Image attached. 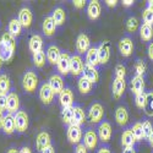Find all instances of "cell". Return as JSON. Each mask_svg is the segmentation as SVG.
I'll return each mask as SVG.
<instances>
[{"label": "cell", "instance_id": "obj_5", "mask_svg": "<svg viewBox=\"0 0 153 153\" xmlns=\"http://www.w3.org/2000/svg\"><path fill=\"white\" fill-rule=\"evenodd\" d=\"M68 140L74 143V145H79L82 140V129L81 126L71 124L68 127Z\"/></svg>", "mask_w": 153, "mask_h": 153}, {"label": "cell", "instance_id": "obj_19", "mask_svg": "<svg viewBox=\"0 0 153 153\" xmlns=\"http://www.w3.org/2000/svg\"><path fill=\"white\" fill-rule=\"evenodd\" d=\"M100 12H102V7H100V4L99 1H97V0H92V1H90V4H88L87 6V16L90 20H97L99 16H100Z\"/></svg>", "mask_w": 153, "mask_h": 153}, {"label": "cell", "instance_id": "obj_61", "mask_svg": "<svg viewBox=\"0 0 153 153\" xmlns=\"http://www.w3.org/2000/svg\"><path fill=\"white\" fill-rule=\"evenodd\" d=\"M1 64H3V61H1V60H0V69H1Z\"/></svg>", "mask_w": 153, "mask_h": 153}, {"label": "cell", "instance_id": "obj_43", "mask_svg": "<svg viewBox=\"0 0 153 153\" xmlns=\"http://www.w3.org/2000/svg\"><path fill=\"white\" fill-rule=\"evenodd\" d=\"M138 28V20L136 17H130L126 22V30L129 32H135Z\"/></svg>", "mask_w": 153, "mask_h": 153}, {"label": "cell", "instance_id": "obj_17", "mask_svg": "<svg viewBox=\"0 0 153 153\" xmlns=\"http://www.w3.org/2000/svg\"><path fill=\"white\" fill-rule=\"evenodd\" d=\"M50 135L48 134V132H45V131H42V132H39L38 134V136H37V138H36V147H37V149L39 151V152H42L43 149H45L47 147H49L50 145Z\"/></svg>", "mask_w": 153, "mask_h": 153}, {"label": "cell", "instance_id": "obj_32", "mask_svg": "<svg viewBox=\"0 0 153 153\" xmlns=\"http://www.w3.org/2000/svg\"><path fill=\"white\" fill-rule=\"evenodd\" d=\"M21 32H22V25L17 19H12L9 22V33L16 38L21 34Z\"/></svg>", "mask_w": 153, "mask_h": 153}, {"label": "cell", "instance_id": "obj_30", "mask_svg": "<svg viewBox=\"0 0 153 153\" xmlns=\"http://www.w3.org/2000/svg\"><path fill=\"white\" fill-rule=\"evenodd\" d=\"M140 37L143 42H149L152 41L153 38V27L149 26V25H146V23H142L140 26Z\"/></svg>", "mask_w": 153, "mask_h": 153}, {"label": "cell", "instance_id": "obj_1", "mask_svg": "<svg viewBox=\"0 0 153 153\" xmlns=\"http://www.w3.org/2000/svg\"><path fill=\"white\" fill-rule=\"evenodd\" d=\"M37 86H38V76L34 71H26L22 77V87L23 90L28 92V93H32L37 90Z\"/></svg>", "mask_w": 153, "mask_h": 153}, {"label": "cell", "instance_id": "obj_60", "mask_svg": "<svg viewBox=\"0 0 153 153\" xmlns=\"http://www.w3.org/2000/svg\"><path fill=\"white\" fill-rule=\"evenodd\" d=\"M6 153H19V149H16V148H10Z\"/></svg>", "mask_w": 153, "mask_h": 153}, {"label": "cell", "instance_id": "obj_2", "mask_svg": "<svg viewBox=\"0 0 153 153\" xmlns=\"http://www.w3.org/2000/svg\"><path fill=\"white\" fill-rule=\"evenodd\" d=\"M103 117H104V108L102 107V104L93 103L88 109V118H90L91 123L98 124L103 120Z\"/></svg>", "mask_w": 153, "mask_h": 153}, {"label": "cell", "instance_id": "obj_59", "mask_svg": "<svg viewBox=\"0 0 153 153\" xmlns=\"http://www.w3.org/2000/svg\"><path fill=\"white\" fill-rule=\"evenodd\" d=\"M148 142H149V145L153 147V131H152V134H151V136L148 137Z\"/></svg>", "mask_w": 153, "mask_h": 153}, {"label": "cell", "instance_id": "obj_52", "mask_svg": "<svg viewBox=\"0 0 153 153\" xmlns=\"http://www.w3.org/2000/svg\"><path fill=\"white\" fill-rule=\"evenodd\" d=\"M134 0H123V5L125 6V7H130V6H132L134 5Z\"/></svg>", "mask_w": 153, "mask_h": 153}, {"label": "cell", "instance_id": "obj_22", "mask_svg": "<svg viewBox=\"0 0 153 153\" xmlns=\"http://www.w3.org/2000/svg\"><path fill=\"white\" fill-rule=\"evenodd\" d=\"M86 64L90 66L97 68L99 65V58H98V49L96 47H92L88 49L86 53Z\"/></svg>", "mask_w": 153, "mask_h": 153}, {"label": "cell", "instance_id": "obj_41", "mask_svg": "<svg viewBox=\"0 0 153 153\" xmlns=\"http://www.w3.org/2000/svg\"><path fill=\"white\" fill-rule=\"evenodd\" d=\"M146 71H147V66H146L145 61L137 60L136 64H135V72H136V76H141V77H143V76L146 75Z\"/></svg>", "mask_w": 153, "mask_h": 153}, {"label": "cell", "instance_id": "obj_38", "mask_svg": "<svg viewBox=\"0 0 153 153\" xmlns=\"http://www.w3.org/2000/svg\"><path fill=\"white\" fill-rule=\"evenodd\" d=\"M45 60H47V55L43 50L33 54V64L36 65V68H39V69L43 68L45 65Z\"/></svg>", "mask_w": 153, "mask_h": 153}, {"label": "cell", "instance_id": "obj_7", "mask_svg": "<svg viewBox=\"0 0 153 153\" xmlns=\"http://www.w3.org/2000/svg\"><path fill=\"white\" fill-rule=\"evenodd\" d=\"M119 50H120V53L125 58H129L134 53V42L130 37H124L120 39L119 42Z\"/></svg>", "mask_w": 153, "mask_h": 153}, {"label": "cell", "instance_id": "obj_18", "mask_svg": "<svg viewBox=\"0 0 153 153\" xmlns=\"http://www.w3.org/2000/svg\"><path fill=\"white\" fill-rule=\"evenodd\" d=\"M82 76L85 79H87L92 85L93 83H97L99 81V72L97 70V68H93V66H90V65H85L83 68V72H82Z\"/></svg>", "mask_w": 153, "mask_h": 153}, {"label": "cell", "instance_id": "obj_10", "mask_svg": "<svg viewBox=\"0 0 153 153\" xmlns=\"http://www.w3.org/2000/svg\"><path fill=\"white\" fill-rule=\"evenodd\" d=\"M98 138L102 142H109L111 137V125L108 121L100 123L98 126Z\"/></svg>", "mask_w": 153, "mask_h": 153}, {"label": "cell", "instance_id": "obj_40", "mask_svg": "<svg viewBox=\"0 0 153 153\" xmlns=\"http://www.w3.org/2000/svg\"><path fill=\"white\" fill-rule=\"evenodd\" d=\"M143 110L148 117H153V91L147 93V100H146V105Z\"/></svg>", "mask_w": 153, "mask_h": 153}, {"label": "cell", "instance_id": "obj_20", "mask_svg": "<svg viewBox=\"0 0 153 153\" xmlns=\"http://www.w3.org/2000/svg\"><path fill=\"white\" fill-rule=\"evenodd\" d=\"M125 88H126V83L125 80L121 79H114L113 81V86H111V90H113V97L115 99H120L125 92Z\"/></svg>", "mask_w": 153, "mask_h": 153}, {"label": "cell", "instance_id": "obj_56", "mask_svg": "<svg viewBox=\"0 0 153 153\" xmlns=\"http://www.w3.org/2000/svg\"><path fill=\"white\" fill-rule=\"evenodd\" d=\"M19 153H32V151H31L28 147H22V148L19 151Z\"/></svg>", "mask_w": 153, "mask_h": 153}, {"label": "cell", "instance_id": "obj_13", "mask_svg": "<svg viewBox=\"0 0 153 153\" xmlns=\"http://www.w3.org/2000/svg\"><path fill=\"white\" fill-rule=\"evenodd\" d=\"M48 83H49L50 87H52V90L54 91L55 94H60L61 91L65 88V86H64V80L61 77V75H58V74H54V75L50 76Z\"/></svg>", "mask_w": 153, "mask_h": 153}, {"label": "cell", "instance_id": "obj_58", "mask_svg": "<svg viewBox=\"0 0 153 153\" xmlns=\"http://www.w3.org/2000/svg\"><path fill=\"white\" fill-rule=\"evenodd\" d=\"M3 124H4V115L3 111H0V130H3Z\"/></svg>", "mask_w": 153, "mask_h": 153}, {"label": "cell", "instance_id": "obj_24", "mask_svg": "<svg viewBox=\"0 0 153 153\" xmlns=\"http://www.w3.org/2000/svg\"><path fill=\"white\" fill-rule=\"evenodd\" d=\"M55 28H56V25H55L54 20L52 19V16H47L43 21V25H42L43 33L47 37H52L55 33Z\"/></svg>", "mask_w": 153, "mask_h": 153}, {"label": "cell", "instance_id": "obj_35", "mask_svg": "<svg viewBox=\"0 0 153 153\" xmlns=\"http://www.w3.org/2000/svg\"><path fill=\"white\" fill-rule=\"evenodd\" d=\"M0 43H3L5 47L12 49V50H15L16 49V39H15V37L14 36H11L9 32H5L1 37V39H0Z\"/></svg>", "mask_w": 153, "mask_h": 153}, {"label": "cell", "instance_id": "obj_53", "mask_svg": "<svg viewBox=\"0 0 153 153\" xmlns=\"http://www.w3.org/2000/svg\"><path fill=\"white\" fill-rule=\"evenodd\" d=\"M41 153H55V149H54V147L52 145H50L49 147H47L45 149H43Z\"/></svg>", "mask_w": 153, "mask_h": 153}, {"label": "cell", "instance_id": "obj_11", "mask_svg": "<svg viewBox=\"0 0 153 153\" xmlns=\"http://www.w3.org/2000/svg\"><path fill=\"white\" fill-rule=\"evenodd\" d=\"M59 103L62 108H68V107H72L74 104V93L70 88L65 87L61 91V93L59 94Z\"/></svg>", "mask_w": 153, "mask_h": 153}, {"label": "cell", "instance_id": "obj_51", "mask_svg": "<svg viewBox=\"0 0 153 153\" xmlns=\"http://www.w3.org/2000/svg\"><path fill=\"white\" fill-rule=\"evenodd\" d=\"M117 4H118L117 0H105V5L109 7H115Z\"/></svg>", "mask_w": 153, "mask_h": 153}, {"label": "cell", "instance_id": "obj_55", "mask_svg": "<svg viewBox=\"0 0 153 153\" xmlns=\"http://www.w3.org/2000/svg\"><path fill=\"white\" fill-rule=\"evenodd\" d=\"M146 9H148L151 12H153V0H148L147 1V7Z\"/></svg>", "mask_w": 153, "mask_h": 153}, {"label": "cell", "instance_id": "obj_25", "mask_svg": "<svg viewBox=\"0 0 153 153\" xmlns=\"http://www.w3.org/2000/svg\"><path fill=\"white\" fill-rule=\"evenodd\" d=\"M62 52H60V49L56 47V45H50L48 49H47V60L52 64V65H56V62L60 58Z\"/></svg>", "mask_w": 153, "mask_h": 153}, {"label": "cell", "instance_id": "obj_50", "mask_svg": "<svg viewBox=\"0 0 153 153\" xmlns=\"http://www.w3.org/2000/svg\"><path fill=\"white\" fill-rule=\"evenodd\" d=\"M147 54H148V58H149L151 60H153V42H152V43H149V45H148Z\"/></svg>", "mask_w": 153, "mask_h": 153}, {"label": "cell", "instance_id": "obj_31", "mask_svg": "<svg viewBox=\"0 0 153 153\" xmlns=\"http://www.w3.org/2000/svg\"><path fill=\"white\" fill-rule=\"evenodd\" d=\"M52 19L54 20L56 26H61V25H64V22H65V20H66V14L61 7H55L53 10V12H52Z\"/></svg>", "mask_w": 153, "mask_h": 153}, {"label": "cell", "instance_id": "obj_33", "mask_svg": "<svg viewBox=\"0 0 153 153\" xmlns=\"http://www.w3.org/2000/svg\"><path fill=\"white\" fill-rule=\"evenodd\" d=\"M14 53H15V50H12L5 47L3 43H0V60L3 62H9L12 59V56H14Z\"/></svg>", "mask_w": 153, "mask_h": 153}, {"label": "cell", "instance_id": "obj_49", "mask_svg": "<svg viewBox=\"0 0 153 153\" xmlns=\"http://www.w3.org/2000/svg\"><path fill=\"white\" fill-rule=\"evenodd\" d=\"M75 153H87V148L85 147L83 143H79L75 148Z\"/></svg>", "mask_w": 153, "mask_h": 153}, {"label": "cell", "instance_id": "obj_46", "mask_svg": "<svg viewBox=\"0 0 153 153\" xmlns=\"http://www.w3.org/2000/svg\"><path fill=\"white\" fill-rule=\"evenodd\" d=\"M125 76H126V68L121 65V64H118L115 66V79L125 80Z\"/></svg>", "mask_w": 153, "mask_h": 153}, {"label": "cell", "instance_id": "obj_34", "mask_svg": "<svg viewBox=\"0 0 153 153\" xmlns=\"http://www.w3.org/2000/svg\"><path fill=\"white\" fill-rule=\"evenodd\" d=\"M10 87H11V82H10V77L7 75H0V94H5L7 96L10 92Z\"/></svg>", "mask_w": 153, "mask_h": 153}, {"label": "cell", "instance_id": "obj_47", "mask_svg": "<svg viewBox=\"0 0 153 153\" xmlns=\"http://www.w3.org/2000/svg\"><path fill=\"white\" fill-rule=\"evenodd\" d=\"M6 100H7V96L0 94V111L6 109Z\"/></svg>", "mask_w": 153, "mask_h": 153}, {"label": "cell", "instance_id": "obj_4", "mask_svg": "<svg viewBox=\"0 0 153 153\" xmlns=\"http://www.w3.org/2000/svg\"><path fill=\"white\" fill-rule=\"evenodd\" d=\"M83 68H85V64L82 58L77 54L72 55L70 59V74L72 76H80L83 72Z\"/></svg>", "mask_w": 153, "mask_h": 153}, {"label": "cell", "instance_id": "obj_14", "mask_svg": "<svg viewBox=\"0 0 153 153\" xmlns=\"http://www.w3.org/2000/svg\"><path fill=\"white\" fill-rule=\"evenodd\" d=\"M98 135L96 131L93 130H88L86 131L85 136H83V145L87 149H94L97 147V143H98Z\"/></svg>", "mask_w": 153, "mask_h": 153}, {"label": "cell", "instance_id": "obj_26", "mask_svg": "<svg viewBox=\"0 0 153 153\" xmlns=\"http://www.w3.org/2000/svg\"><path fill=\"white\" fill-rule=\"evenodd\" d=\"M28 48L33 54L37 52H41L43 48V38L39 34H33L28 42Z\"/></svg>", "mask_w": 153, "mask_h": 153}, {"label": "cell", "instance_id": "obj_21", "mask_svg": "<svg viewBox=\"0 0 153 153\" xmlns=\"http://www.w3.org/2000/svg\"><path fill=\"white\" fill-rule=\"evenodd\" d=\"M131 91L135 96L142 93L145 91V79L141 77V76H134L131 79Z\"/></svg>", "mask_w": 153, "mask_h": 153}, {"label": "cell", "instance_id": "obj_39", "mask_svg": "<svg viewBox=\"0 0 153 153\" xmlns=\"http://www.w3.org/2000/svg\"><path fill=\"white\" fill-rule=\"evenodd\" d=\"M131 131H132V134H134V137H135V140H136V142H137V141H141L142 138H145V137H143L142 123H140V121L135 123L134 126L131 127Z\"/></svg>", "mask_w": 153, "mask_h": 153}, {"label": "cell", "instance_id": "obj_3", "mask_svg": "<svg viewBox=\"0 0 153 153\" xmlns=\"http://www.w3.org/2000/svg\"><path fill=\"white\" fill-rule=\"evenodd\" d=\"M15 125H16V131L19 132H25L28 129V115L25 110H19L15 115Z\"/></svg>", "mask_w": 153, "mask_h": 153}, {"label": "cell", "instance_id": "obj_27", "mask_svg": "<svg viewBox=\"0 0 153 153\" xmlns=\"http://www.w3.org/2000/svg\"><path fill=\"white\" fill-rule=\"evenodd\" d=\"M115 120L120 126H124L129 121V111L125 107H118L115 110Z\"/></svg>", "mask_w": 153, "mask_h": 153}, {"label": "cell", "instance_id": "obj_16", "mask_svg": "<svg viewBox=\"0 0 153 153\" xmlns=\"http://www.w3.org/2000/svg\"><path fill=\"white\" fill-rule=\"evenodd\" d=\"M90 45H91V41H90V38H88L87 34L82 33L77 37V39H76V49H77V52L80 54L87 53L88 49L91 48Z\"/></svg>", "mask_w": 153, "mask_h": 153}, {"label": "cell", "instance_id": "obj_37", "mask_svg": "<svg viewBox=\"0 0 153 153\" xmlns=\"http://www.w3.org/2000/svg\"><path fill=\"white\" fill-rule=\"evenodd\" d=\"M72 118H74V107L62 108V110H61V119H62L64 124L71 125L72 124Z\"/></svg>", "mask_w": 153, "mask_h": 153}, {"label": "cell", "instance_id": "obj_28", "mask_svg": "<svg viewBox=\"0 0 153 153\" xmlns=\"http://www.w3.org/2000/svg\"><path fill=\"white\" fill-rule=\"evenodd\" d=\"M135 143H136V140L134 137V134L131 131V129H127L123 132L121 135V145L124 148L126 147H135Z\"/></svg>", "mask_w": 153, "mask_h": 153}, {"label": "cell", "instance_id": "obj_45", "mask_svg": "<svg viewBox=\"0 0 153 153\" xmlns=\"http://www.w3.org/2000/svg\"><path fill=\"white\" fill-rule=\"evenodd\" d=\"M142 129H143V137H145L146 140H148V137L151 136V134H152V131H153L152 124H151L148 120L143 121V123H142Z\"/></svg>", "mask_w": 153, "mask_h": 153}, {"label": "cell", "instance_id": "obj_42", "mask_svg": "<svg viewBox=\"0 0 153 153\" xmlns=\"http://www.w3.org/2000/svg\"><path fill=\"white\" fill-rule=\"evenodd\" d=\"M146 100H147V93H146V92H142V93H140V94L135 96V103H136V107L140 108V109H145Z\"/></svg>", "mask_w": 153, "mask_h": 153}, {"label": "cell", "instance_id": "obj_15", "mask_svg": "<svg viewBox=\"0 0 153 153\" xmlns=\"http://www.w3.org/2000/svg\"><path fill=\"white\" fill-rule=\"evenodd\" d=\"M17 20L20 21V23L22 25L23 28H28L32 23L33 16H32V11L28 7H22L19 12V17Z\"/></svg>", "mask_w": 153, "mask_h": 153}, {"label": "cell", "instance_id": "obj_12", "mask_svg": "<svg viewBox=\"0 0 153 153\" xmlns=\"http://www.w3.org/2000/svg\"><path fill=\"white\" fill-rule=\"evenodd\" d=\"M98 49V58H99V64H107L110 59V43L108 41L100 43Z\"/></svg>", "mask_w": 153, "mask_h": 153}, {"label": "cell", "instance_id": "obj_6", "mask_svg": "<svg viewBox=\"0 0 153 153\" xmlns=\"http://www.w3.org/2000/svg\"><path fill=\"white\" fill-rule=\"evenodd\" d=\"M70 59L71 56L68 54V53H61L58 62H56V68H58V71L61 76H66L68 74H70Z\"/></svg>", "mask_w": 153, "mask_h": 153}, {"label": "cell", "instance_id": "obj_54", "mask_svg": "<svg viewBox=\"0 0 153 153\" xmlns=\"http://www.w3.org/2000/svg\"><path fill=\"white\" fill-rule=\"evenodd\" d=\"M123 153H136L135 147H126L123 149Z\"/></svg>", "mask_w": 153, "mask_h": 153}, {"label": "cell", "instance_id": "obj_36", "mask_svg": "<svg viewBox=\"0 0 153 153\" xmlns=\"http://www.w3.org/2000/svg\"><path fill=\"white\" fill-rule=\"evenodd\" d=\"M77 86H79V90H80V92L82 94H88V93L92 91V83L88 81L87 79H85L83 76L79 79Z\"/></svg>", "mask_w": 153, "mask_h": 153}, {"label": "cell", "instance_id": "obj_8", "mask_svg": "<svg viewBox=\"0 0 153 153\" xmlns=\"http://www.w3.org/2000/svg\"><path fill=\"white\" fill-rule=\"evenodd\" d=\"M54 96H55V93L52 90V87L49 86L48 82H44L39 88V98H41V100L43 102L44 104H50L52 103V100L54 99Z\"/></svg>", "mask_w": 153, "mask_h": 153}, {"label": "cell", "instance_id": "obj_57", "mask_svg": "<svg viewBox=\"0 0 153 153\" xmlns=\"http://www.w3.org/2000/svg\"><path fill=\"white\" fill-rule=\"evenodd\" d=\"M98 153H111V152H110V149H109L108 147H102V148L98 151Z\"/></svg>", "mask_w": 153, "mask_h": 153}, {"label": "cell", "instance_id": "obj_48", "mask_svg": "<svg viewBox=\"0 0 153 153\" xmlns=\"http://www.w3.org/2000/svg\"><path fill=\"white\" fill-rule=\"evenodd\" d=\"M72 3H74V6H75L76 9H83L85 5H86L85 0H74Z\"/></svg>", "mask_w": 153, "mask_h": 153}, {"label": "cell", "instance_id": "obj_44", "mask_svg": "<svg viewBox=\"0 0 153 153\" xmlns=\"http://www.w3.org/2000/svg\"><path fill=\"white\" fill-rule=\"evenodd\" d=\"M142 19H143V23L153 27V12H151L148 9H145L142 12Z\"/></svg>", "mask_w": 153, "mask_h": 153}, {"label": "cell", "instance_id": "obj_9", "mask_svg": "<svg viewBox=\"0 0 153 153\" xmlns=\"http://www.w3.org/2000/svg\"><path fill=\"white\" fill-rule=\"evenodd\" d=\"M20 108V98L17 96V93L15 92H10L7 94V100H6V110L9 111V114H16L19 111Z\"/></svg>", "mask_w": 153, "mask_h": 153}, {"label": "cell", "instance_id": "obj_23", "mask_svg": "<svg viewBox=\"0 0 153 153\" xmlns=\"http://www.w3.org/2000/svg\"><path fill=\"white\" fill-rule=\"evenodd\" d=\"M16 130V125H15V118L12 114H6L4 117V124H3V131L6 135L14 134Z\"/></svg>", "mask_w": 153, "mask_h": 153}, {"label": "cell", "instance_id": "obj_29", "mask_svg": "<svg viewBox=\"0 0 153 153\" xmlns=\"http://www.w3.org/2000/svg\"><path fill=\"white\" fill-rule=\"evenodd\" d=\"M85 121H86V114H85V110H83L81 107H79V105H75V107H74L72 124L81 126L82 124H85Z\"/></svg>", "mask_w": 153, "mask_h": 153}]
</instances>
